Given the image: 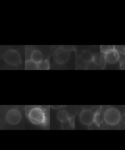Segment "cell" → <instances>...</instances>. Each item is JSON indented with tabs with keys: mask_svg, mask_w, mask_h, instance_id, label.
Segmentation results:
<instances>
[{
	"mask_svg": "<svg viewBox=\"0 0 125 150\" xmlns=\"http://www.w3.org/2000/svg\"><path fill=\"white\" fill-rule=\"evenodd\" d=\"M69 123L71 127L73 128H75V116H71L69 117Z\"/></svg>",
	"mask_w": 125,
	"mask_h": 150,
	"instance_id": "9a60e30c",
	"label": "cell"
},
{
	"mask_svg": "<svg viewBox=\"0 0 125 150\" xmlns=\"http://www.w3.org/2000/svg\"><path fill=\"white\" fill-rule=\"evenodd\" d=\"M38 69L40 70H47L50 68V63L49 60H43L38 64Z\"/></svg>",
	"mask_w": 125,
	"mask_h": 150,
	"instance_id": "7c38bea8",
	"label": "cell"
},
{
	"mask_svg": "<svg viewBox=\"0 0 125 150\" xmlns=\"http://www.w3.org/2000/svg\"><path fill=\"white\" fill-rule=\"evenodd\" d=\"M30 121L35 125H42L46 123V113L42 108L39 107H31L28 114Z\"/></svg>",
	"mask_w": 125,
	"mask_h": 150,
	"instance_id": "6da1fadb",
	"label": "cell"
},
{
	"mask_svg": "<svg viewBox=\"0 0 125 150\" xmlns=\"http://www.w3.org/2000/svg\"><path fill=\"white\" fill-rule=\"evenodd\" d=\"M69 116V113L66 110H61L58 112L57 117L58 120L62 123L68 122Z\"/></svg>",
	"mask_w": 125,
	"mask_h": 150,
	"instance_id": "30bf717a",
	"label": "cell"
},
{
	"mask_svg": "<svg viewBox=\"0 0 125 150\" xmlns=\"http://www.w3.org/2000/svg\"><path fill=\"white\" fill-rule=\"evenodd\" d=\"M121 115L119 110L114 108H110L105 112L104 119L106 123L109 125L117 124L121 120Z\"/></svg>",
	"mask_w": 125,
	"mask_h": 150,
	"instance_id": "3957f363",
	"label": "cell"
},
{
	"mask_svg": "<svg viewBox=\"0 0 125 150\" xmlns=\"http://www.w3.org/2000/svg\"><path fill=\"white\" fill-rule=\"evenodd\" d=\"M54 59L58 64H64L66 63L69 60L70 52L67 49L63 47H59L55 51Z\"/></svg>",
	"mask_w": 125,
	"mask_h": 150,
	"instance_id": "277c9868",
	"label": "cell"
},
{
	"mask_svg": "<svg viewBox=\"0 0 125 150\" xmlns=\"http://www.w3.org/2000/svg\"><path fill=\"white\" fill-rule=\"evenodd\" d=\"M119 52L114 49H109L105 53V60L110 64L116 63L119 60Z\"/></svg>",
	"mask_w": 125,
	"mask_h": 150,
	"instance_id": "52a82bcc",
	"label": "cell"
},
{
	"mask_svg": "<svg viewBox=\"0 0 125 150\" xmlns=\"http://www.w3.org/2000/svg\"><path fill=\"white\" fill-rule=\"evenodd\" d=\"M6 119L8 123L11 125H16L21 121L22 114L18 109H10L6 112Z\"/></svg>",
	"mask_w": 125,
	"mask_h": 150,
	"instance_id": "5b68a950",
	"label": "cell"
},
{
	"mask_svg": "<svg viewBox=\"0 0 125 150\" xmlns=\"http://www.w3.org/2000/svg\"><path fill=\"white\" fill-rule=\"evenodd\" d=\"M25 69L30 70H37L38 69V64L33 61L30 59H28L25 61Z\"/></svg>",
	"mask_w": 125,
	"mask_h": 150,
	"instance_id": "8fae6325",
	"label": "cell"
},
{
	"mask_svg": "<svg viewBox=\"0 0 125 150\" xmlns=\"http://www.w3.org/2000/svg\"><path fill=\"white\" fill-rule=\"evenodd\" d=\"M51 107H52V108H53V109H60V108H61L63 107V106H61V105H52V106H51Z\"/></svg>",
	"mask_w": 125,
	"mask_h": 150,
	"instance_id": "2e32d148",
	"label": "cell"
},
{
	"mask_svg": "<svg viewBox=\"0 0 125 150\" xmlns=\"http://www.w3.org/2000/svg\"><path fill=\"white\" fill-rule=\"evenodd\" d=\"M93 53L90 50H85L81 52L80 57L81 60L85 63H90L93 61Z\"/></svg>",
	"mask_w": 125,
	"mask_h": 150,
	"instance_id": "9c48e42d",
	"label": "cell"
},
{
	"mask_svg": "<svg viewBox=\"0 0 125 150\" xmlns=\"http://www.w3.org/2000/svg\"><path fill=\"white\" fill-rule=\"evenodd\" d=\"M95 113L90 110H83L79 115L80 121L83 125L90 126L94 123Z\"/></svg>",
	"mask_w": 125,
	"mask_h": 150,
	"instance_id": "8992f818",
	"label": "cell"
},
{
	"mask_svg": "<svg viewBox=\"0 0 125 150\" xmlns=\"http://www.w3.org/2000/svg\"><path fill=\"white\" fill-rule=\"evenodd\" d=\"M94 122L96 125L99 127L100 126V113L97 112L95 113L94 118Z\"/></svg>",
	"mask_w": 125,
	"mask_h": 150,
	"instance_id": "4fadbf2b",
	"label": "cell"
},
{
	"mask_svg": "<svg viewBox=\"0 0 125 150\" xmlns=\"http://www.w3.org/2000/svg\"><path fill=\"white\" fill-rule=\"evenodd\" d=\"M93 61L95 65H100V55L99 53H95L93 55Z\"/></svg>",
	"mask_w": 125,
	"mask_h": 150,
	"instance_id": "5bb4252c",
	"label": "cell"
},
{
	"mask_svg": "<svg viewBox=\"0 0 125 150\" xmlns=\"http://www.w3.org/2000/svg\"><path fill=\"white\" fill-rule=\"evenodd\" d=\"M3 59L5 63L11 67L19 66L22 64V58L18 51L10 49L5 52Z\"/></svg>",
	"mask_w": 125,
	"mask_h": 150,
	"instance_id": "7a4b0ae2",
	"label": "cell"
},
{
	"mask_svg": "<svg viewBox=\"0 0 125 150\" xmlns=\"http://www.w3.org/2000/svg\"><path fill=\"white\" fill-rule=\"evenodd\" d=\"M43 54L40 50H33L30 53V59L34 61L36 63L38 64L43 60Z\"/></svg>",
	"mask_w": 125,
	"mask_h": 150,
	"instance_id": "ba28073f",
	"label": "cell"
}]
</instances>
